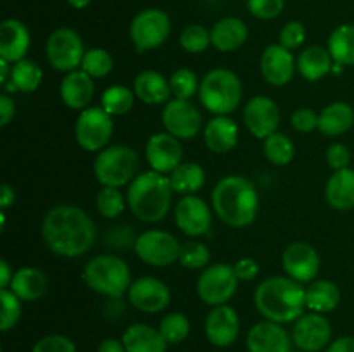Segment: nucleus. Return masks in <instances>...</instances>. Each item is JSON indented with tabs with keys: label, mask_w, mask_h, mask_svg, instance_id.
Listing matches in <instances>:
<instances>
[{
	"label": "nucleus",
	"mask_w": 354,
	"mask_h": 352,
	"mask_svg": "<svg viewBox=\"0 0 354 352\" xmlns=\"http://www.w3.org/2000/svg\"><path fill=\"white\" fill-rule=\"evenodd\" d=\"M239 331H241V320L237 311L228 304L213 307L204 321V333L207 342L214 347H230L237 340Z\"/></svg>",
	"instance_id": "20"
},
{
	"label": "nucleus",
	"mask_w": 354,
	"mask_h": 352,
	"mask_svg": "<svg viewBox=\"0 0 354 352\" xmlns=\"http://www.w3.org/2000/svg\"><path fill=\"white\" fill-rule=\"evenodd\" d=\"M292 344L304 352H318L328 347L332 340V324L324 314L304 313L294 321Z\"/></svg>",
	"instance_id": "14"
},
{
	"label": "nucleus",
	"mask_w": 354,
	"mask_h": 352,
	"mask_svg": "<svg viewBox=\"0 0 354 352\" xmlns=\"http://www.w3.org/2000/svg\"><path fill=\"white\" fill-rule=\"evenodd\" d=\"M140 159L135 148L128 145H109L97 152L93 161V175L102 186L121 188L130 185L138 176Z\"/></svg>",
	"instance_id": "7"
},
{
	"label": "nucleus",
	"mask_w": 354,
	"mask_h": 352,
	"mask_svg": "<svg viewBox=\"0 0 354 352\" xmlns=\"http://www.w3.org/2000/svg\"><path fill=\"white\" fill-rule=\"evenodd\" d=\"M204 144L214 154H227L239 141V126L232 117L214 116L203 130Z\"/></svg>",
	"instance_id": "25"
},
{
	"label": "nucleus",
	"mask_w": 354,
	"mask_h": 352,
	"mask_svg": "<svg viewBox=\"0 0 354 352\" xmlns=\"http://www.w3.org/2000/svg\"><path fill=\"white\" fill-rule=\"evenodd\" d=\"M239 282L241 280L235 275L234 266L225 262L211 264L197 278V295L207 306H223L235 295Z\"/></svg>",
	"instance_id": "8"
},
{
	"label": "nucleus",
	"mask_w": 354,
	"mask_h": 352,
	"mask_svg": "<svg viewBox=\"0 0 354 352\" xmlns=\"http://www.w3.org/2000/svg\"><path fill=\"white\" fill-rule=\"evenodd\" d=\"M327 352H354V337H341L332 342Z\"/></svg>",
	"instance_id": "53"
},
{
	"label": "nucleus",
	"mask_w": 354,
	"mask_h": 352,
	"mask_svg": "<svg viewBox=\"0 0 354 352\" xmlns=\"http://www.w3.org/2000/svg\"><path fill=\"white\" fill-rule=\"evenodd\" d=\"M85 52L82 37L71 28H57L52 31L45 47L48 64L61 72L80 69Z\"/></svg>",
	"instance_id": "11"
},
{
	"label": "nucleus",
	"mask_w": 354,
	"mask_h": 352,
	"mask_svg": "<svg viewBox=\"0 0 354 352\" xmlns=\"http://www.w3.org/2000/svg\"><path fill=\"white\" fill-rule=\"evenodd\" d=\"M211 261V252L207 248L206 244L197 240H189L185 244H182L180 248L178 262L185 269H204L207 268Z\"/></svg>",
	"instance_id": "42"
},
{
	"label": "nucleus",
	"mask_w": 354,
	"mask_h": 352,
	"mask_svg": "<svg viewBox=\"0 0 354 352\" xmlns=\"http://www.w3.org/2000/svg\"><path fill=\"white\" fill-rule=\"evenodd\" d=\"M135 254L138 255L142 262L156 268H166L173 262H178L180 255V242L175 235L165 230H147L133 244Z\"/></svg>",
	"instance_id": "12"
},
{
	"label": "nucleus",
	"mask_w": 354,
	"mask_h": 352,
	"mask_svg": "<svg viewBox=\"0 0 354 352\" xmlns=\"http://www.w3.org/2000/svg\"><path fill=\"white\" fill-rule=\"evenodd\" d=\"M31 352H76V347L71 338H68L66 335L52 333L41 337L33 345Z\"/></svg>",
	"instance_id": "46"
},
{
	"label": "nucleus",
	"mask_w": 354,
	"mask_h": 352,
	"mask_svg": "<svg viewBox=\"0 0 354 352\" xmlns=\"http://www.w3.org/2000/svg\"><path fill=\"white\" fill-rule=\"evenodd\" d=\"M325 159H327V164L330 166V169L341 171V169H348L351 164V152L344 144H332L327 148Z\"/></svg>",
	"instance_id": "50"
},
{
	"label": "nucleus",
	"mask_w": 354,
	"mask_h": 352,
	"mask_svg": "<svg viewBox=\"0 0 354 352\" xmlns=\"http://www.w3.org/2000/svg\"><path fill=\"white\" fill-rule=\"evenodd\" d=\"M16 202V192H14L12 186L9 183H3L2 185V199H0V206H2V211L9 209L10 206H14Z\"/></svg>",
	"instance_id": "56"
},
{
	"label": "nucleus",
	"mask_w": 354,
	"mask_h": 352,
	"mask_svg": "<svg viewBox=\"0 0 354 352\" xmlns=\"http://www.w3.org/2000/svg\"><path fill=\"white\" fill-rule=\"evenodd\" d=\"M334 66L335 62L328 48L318 47V45L304 48L297 57V71L304 79L311 83L325 78L334 69Z\"/></svg>",
	"instance_id": "32"
},
{
	"label": "nucleus",
	"mask_w": 354,
	"mask_h": 352,
	"mask_svg": "<svg viewBox=\"0 0 354 352\" xmlns=\"http://www.w3.org/2000/svg\"><path fill=\"white\" fill-rule=\"evenodd\" d=\"M244 124L252 137L265 140L277 131L280 124V110L270 97H252L244 107Z\"/></svg>",
	"instance_id": "18"
},
{
	"label": "nucleus",
	"mask_w": 354,
	"mask_h": 352,
	"mask_svg": "<svg viewBox=\"0 0 354 352\" xmlns=\"http://www.w3.org/2000/svg\"><path fill=\"white\" fill-rule=\"evenodd\" d=\"M135 99H137V95H135L133 90L123 85H113L104 90V93L100 95V107L113 117L124 116L131 110Z\"/></svg>",
	"instance_id": "37"
},
{
	"label": "nucleus",
	"mask_w": 354,
	"mask_h": 352,
	"mask_svg": "<svg viewBox=\"0 0 354 352\" xmlns=\"http://www.w3.org/2000/svg\"><path fill=\"white\" fill-rule=\"evenodd\" d=\"M161 121L165 130L178 140H190L203 128V114L190 100L171 99L165 104Z\"/></svg>",
	"instance_id": "13"
},
{
	"label": "nucleus",
	"mask_w": 354,
	"mask_h": 352,
	"mask_svg": "<svg viewBox=\"0 0 354 352\" xmlns=\"http://www.w3.org/2000/svg\"><path fill=\"white\" fill-rule=\"evenodd\" d=\"M47 276L41 269L33 268V266H24L14 271V278L10 282L9 289L19 297L23 302H35L41 299L47 292Z\"/></svg>",
	"instance_id": "29"
},
{
	"label": "nucleus",
	"mask_w": 354,
	"mask_h": 352,
	"mask_svg": "<svg viewBox=\"0 0 354 352\" xmlns=\"http://www.w3.org/2000/svg\"><path fill=\"white\" fill-rule=\"evenodd\" d=\"M325 199L332 209H354V169L334 171L325 185Z\"/></svg>",
	"instance_id": "30"
},
{
	"label": "nucleus",
	"mask_w": 354,
	"mask_h": 352,
	"mask_svg": "<svg viewBox=\"0 0 354 352\" xmlns=\"http://www.w3.org/2000/svg\"><path fill=\"white\" fill-rule=\"evenodd\" d=\"M30 45L31 37L26 24L14 17L2 21L0 24V59L14 64L26 57Z\"/></svg>",
	"instance_id": "24"
},
{
	"label": "nucleus",
	"mask_w": 354,
	"mask_h": 352,
	"mask_svg": "<svg viewBox=\"0 0 354 352\" xmlns=\"http://www.w3.org/2000/svg\"><path fill=\"white\" fill-rule=\"evenodd\" d=\"M16 114V104L7 93L0 95V126H7Z\"/></svg>",
	"instance_id": "52"
},
{
	"label": "nucleus",
	"mask_w": 354,
	"mask_h": 352,
	"mask_svg": "<svg viewBox=\"0 0 354 352\" xmlns=\"http://www.w3.org/2000/svg\"><path fill=\"white\" fill-rule=\"evenodd\" d=\"M95 204L100 216L107 217V219L120 217L123 214L124 206H128L123 192L120 188H114V186H102L97 193Z\"/></svg>",
	"instance_id": "39"
},
{
	"label": "nucleus",
	"mask_w": 354,
	"mask_h": 352,
	"mask_svg": "<svg viewBox=\"0 0 354 352\" xmlns=\"http://www.w3.org/2000/svg\"><path fill=\"white\" fill-rule=\"evenodd\" d=\"M292 337L275 321H259L249 330L245 345L249 352H289Z\"/></svg>",
	"instance_id": "22"
},
{
	"label": "nucleus",
	"mask_w": 354,
	"mask_h": 352,
	"mask_svg": "<svg viewBox=\"0 0 354 352\" xmlns=\"http://www.w3.org/2000/svg\"><path fill=\"white\" fill-rule=\"evenodd\" d=\"M180 45L189 54H203L211 45V31L203 24H189L180 35Z\"/></svg>",
	"instance_id": "45"
},
{
	"label": "nucleus",
	"mask_w": 354,
	"mask_h": 352,
	"mask_svg": "<svg viewBox=\"0 0 354 352\" xmlns=\"http://www.w3.org/2000/svg\"><path fill=\"white\" fill-rule=\"evenodd\" d=\"M169 183L173 192L180 195H196L206 183V173L197 162H182L173 173H169Z\"/></svg>",
	"instance_id": "34"
},
{
	"label": "nucleus",
	"mask_w": 354,
	"mask_h": 352,
	"mask_svg": "<svg viewBox=\"0 0 354 352\" xmlns=\"http://www.w3.org/2000/svg\"><path fill=\"white\" fill-rule=\"evenodd\" d=\"M320 254L308 242H292L282 254V268L289 278L311 283L320 271Z\"/></svg>",
	"instance_id": "15"
},
{
	"label": "nucleus",
	"mask_w": 354,
	"mask_h": 352,
	"mask_svg": "<svg viewBox=\"0 0 354 352\" xmlns=\"http://www.w3.org/2000/svg\"><path fill=\"white\" fill-rule=\"evenodd\" d=\"M263 152H265V157L268 159V162H272L273 166H287L292 162L296 147L287 135L275 131L263 140Z\"/></svg>",
	"instance_id": "38"
},
{
	"label": "nucleus",
	"mask_w": 354,
	"mask_h": 352,
	"mask_svg": "<svg viewBox=\"0 0 354 352\" xmlns=\"http://www.w3.org/2000/svg\"><path fill=\"white\" fill-rule=\"evenodd\" d=\"M182 144L168 131L154 133L145 144V159L152 171L169 175L182 164Z\"/></svg>",
	"instance_id": "19"
},
{
	"label": "nucleus",
	"mask_w": 354,
	"mask_h": 352,
	"mask_svg": "<svg viewBox=\"0 0 354 352\" xmlns=\"http://www.w3.org/2000/svg\"><path fill=\"white\" fill-rule=\"evenodd\" d=\"M199 79L192 69H176L171 76H169V88H171V95L175 99L190 100L196 93H199Z\"/></svg>",
	"instance_id": "43"
},
{
	"label": "nucleus",
	"mask_w": 354,
	"mask_h": 352,
	"mask_svg": "<svg viewBox=\"0 0 354 352\" xmlns=\"http://www.w3.org/2000/svg\"><path fill=\"white\" fill-rule=\"evenodd\" d=\"M290 124L299 133H311L318 128V114L310 107H299L290 116Z\"/></svg>",
	"instance_id": "49"
},
{
	"label": "nucleus",
	"mask_w": 354,
	"mask_h": 352,
	"mask_svg": "<svg viewBox=\"0 0 354 352\" xmlns=\"http://www.w3.org/2000/svg\"><path fill=\"white\" fill-rule=\"evenodd\" d=\"M304 40H306V28L301 21H289L280 31L279 43L290 52L299 48L304 43Z\"/></svg>",
	"instance_id": "47"
},
{
	"label": "nucleus",
	"mask_w": 354,
	"mask_h": 352,
	"mask_svg": "<svg viewBox=\"0 0 354 352\" xmlns=\"http://www.w3.org/2000/svg\"><path fill=\"white\" fill-rule=\"evenodd\" d=\"M23 300L16 295L10 289L0 290V304H2V314H0V330L9 331L19 323L23 314Z\"/></svg>",
	"instance_id": "44"
},
{
	"label": "nucleus",
	"mask_w": 354,
	"mask_h": 352,
	"mask_svg": "<svg viewBox=\"0 0 354 352\" xmlns=\"http://www.w3.org/2000/svg\"><path fill=\"white\" fill-rule=\"evenodd\" d=\"M12 278H14V271L10 269L9 262H7L6 259H2V261H0V290L9 289Z\"/></svg>",
	"instance_id": "55"
},
{
	"label": "nucleus",
	"mask_w": 354,
	"mask_h": 352,
	"mask_svg": "<svg viewBox=\"0 0 354 352\" xmlns=\"http://www.w3.org/2000/svg\"><path fill=\"white\" fill-rule=\"evenodd\" d=\"M234 269L241 282H252L259 275V262L254 257H241L234 264Z\"/></svg>",
	"instance_id": "51"
},
{
	"label": "nucleus",
	"mask_w": 354,
	"mask_h": 352,
	"mask_svg": "<svg viewBox=\"0 0 354 352\" xmlns=\"http://www.w3.org/2000/svg\"><path fill=\"white\" fill-rule=\"evenodd\" d=\"M354 124V109L348 102H332L318 114V130L325 137H341Z\"/></svg>",
	"instance_id": "31"
},
{
	"label": "nucleus",
	"mask_w": 354,
	"mask_h": 352,
	"mask_svg": "<svg viewBox=\"0 0 354 352\" xmlns=\"http://www.w3.org/2000/svg\"><path fill=\"white\" fill-rule=\"evenodd\" d=\"M175 223L189 237H203L213 224V214L206 200L197 195H183L175 206Z\"/></svg>",
	"instance_id": "17"
},
{
	"label": "nucleus",
	"mask_w": 354,
	"mask_h": 352,
	"mask_svg": "<svg viewBox=\"0 0 354 352\" xmlns=\"http://www.w3.org/2000/svg\"><path fill=\"white\" fill-rule=\"evenodd\" d=\"M211 204L216 216L230 228H245L258 216L259 195L245 176L228 175L214 185Z\"/></svg>",
	"instance_id": "3"
},
{
	"label": "nucleus",
	"mask_w": 354,
	"mask_h": 352,
	"mask_svg": "<svg viewBox=\"0 0 354 352\" xmlns=\"http://www.w3.org/2000/svg\"><path fill=\"white\" fill-rule=\"evenodd\" d=\"M133 92L138 100L149 104V106H162V104L169 102V97H171L169 79L152 69L142 71L135 76Z\"/></svg>",
	"instance_id": "26"
},
{
	"label": "nucleus",
	"mask_w": 354,
	"mask_h": 352,
	"mask_svg": "<svg viewBox=\"0 0 354 352\" xmlns=\"http://www.w3.org/2000/svg\"><path fill=\"white\" fill-rule=\"evenodd\" d=\"M171 21L161 9H144L131 19L130 38L137 52L159 48L169 37Z\"/></svg>",
	"instance_id": "10"
},
{
	"label": "nucleus",
	"mask_w": 354,
	"mask_h": 352,
	"mask_svg": "<svg viewBox=\"0 0 354 352\" xmlns=\"http://www.w3.org/2000/svg\"><path fill=\"white\" fill-rule=\"evenodd\" d=\"M254 306L265 320L294 323L306 309V289L289 276H270L256 286Z\"/></svg>",
	"instance_id": "2"
},
{
	"label": "nucleus",
	"mask_w": 354,
	"mask_h": 352,
	"mask_svg": "<svg viewBox=\"0 0 354 352\" xmlns=\"http://www.w3.org/2000/svg\"><path fill=\"white\" fill-rule=\"evenodd\" d=\"M113 131V116L107 114L100 106L80 110L75 124V137L83 150L100 152L109 147Z\"/></svg>",
	"instance_id": "9"
},
{
	"label": "nucleus",
	"mask_w": 354,
	"mask_h": 352,
	"mask_svg": "<svg viewBox=\"0 0 354 352\" xmlns=\"http://www.w3.org/2000/svg\"><path fill=\"white\" fill-rule=\"evenodd\" d=\"M159 331L168 345H176L189 337L190 321L183 313H169L159 323Z\"/></svg>",
	"instance_id": "41"
},
{
	"label": "nucleus",
	"mask_w": 354,
	"mask_h": 352,
	"mask_svg": "<svg viewBox=\"0 0 354 352\" xmlns=\"http://www.w3.org/2000/svg\"><path fill=\"white\" fill-rule=\"evenodd\" d=\"M327 48L339 66L354 68V24H341L330 33Z\"/></svg>",
	"instance_id": "35"
},
{
	"label": "nucleus",
	"mask_w": 354,
	"mask_h": 352,
	"mask_svg": "<svg viewBox=\"0 0 354 352\" xmlns=\"http://www.w3.org/2000/svg\"><path fill=\"white\" fill-rule=\"evenodd\" d=\"M341 302V290L330 280H315L306 286V309L311 313H332Z\"/></svg>",
	"instance_id": "33"
},
{
	"label": "nucleus",
	"mask_w": 354,
	"mask_h": 352,
	"mask_svg": "<svg viewBox=\"0 0 354 352\" xmlns=\"http://www.w3.org/2000/svg\"><path fill=\"white\" fill-rule=\"evenodd\" d=\"M83 282L100 295L120 299L131 286V273L127 262L113 254H100L90 259L82 273Z\"/></svg>",
	"instance_id": "5"
},
{
	"label": "nucleus",
	"mask_w": 354,
	"mask_h": 352,
	"mask_svg": "<svg viewBox=\"0 0 354 352\" xmlns=\"http://www.w3.org/2000/svg\"><path fill=\"white\" fill-rule=\"evenodd\" d=\"M9 64L10 62L0 59V81L2 83L9 81V79H7V75H10V69H12V68H9Z\"/></svg>",
	"instance_id": "57"
},
{
	"label": "nucleus",
	"mask_w": 354,
	"mask_h": 352,
	"mask_svg": "<svg viewBox=\"0 0 354 352\" xmlns=\"http://www.w3.org/2000/svg\"><path fill=\"white\" fill-rule=\"evenodd\" d=\"M259 68L266 83L273 86H283L292 79L297 69V61L294 59L292 52L280 43H273L263 50Z\"/></svg>",
	"instance_id": "21"
},
{
	"label": "nucleus",
	"mask_w": 354,
	"mask_h": 352,
	"mask_svg": "<svg viewBox=\"0 0 354 352\" xmlns=\"http://www.w3.org/2000/svg\"><path fill=\"white\" fill-rule=\"evenodd\" d=\"M97 352H127L123 340H116V338H106L99 344Z\"/></svg>",
	"instance_id": "54"
},
{
	"label": "nucleus",
	"mask_w": 354,
	"mask_h": 352,
	"mask_svg": "<svg viewBox=\"0 0 354 352\" xmlns=\"http://www.w3.org/2000/svg\"><path fill=\"white\" fill-rule=\"evenodd\" d=\"M113 68L114 61L106 48H90V50H86L85 55H83L82 66H80V69H83L93 79L106 78L113 71Z\"/></svg>",
	"instance_id": "40"
},
{
	"label": "nucleus",
	"mask_w": 354,
	"mask_h": 352,
	"mask_svg": "<svg viewBox=\"0 0 354 352\" xmlns=\"http://www.w3.org/2000/svg\"><path fill=\"white\" fill-rule=\"evenodd\" d=\"M173 193L168 176L151 169L128 185L127 202L135 217L144 223H159L169 213Z\"/></svg>",
	"instance_id": "4"
},
{
	"label": "nucleus",
	"mask_w": 354,
	"mask_h": 352,
	"mask_svg": "<svg viewBox=\"0 0 354 352\" xmlns=\"http://www.w3.org/2000/svg\"><path fill=\"white\" fill-rule=\"evenodd\" d=\"M289 352H304V351H301V349H290Z\"/></svg>",
	"instance_id": "59"
},
{
	"label": "nucleus",
	"mask_w": 354,
	"mask_h": 352,
	"mask_svg": "<svg viewBox=\"0 0 354 352\" xmlns=\"http://www.w3.org/2000/svg\"><path fill=\"white\" fill-rule=\"evenodd\" d=\"M128 300L137 311L145 314L162 313L169 306L171 292L162 280L154 276H142L131 283Z\"/></svg>",
	"instance_id": "16"
},
{
	"label": "nucleus",
	"mask_w": 354,
	"mask_h": 352,
	"mask_svg": "<svg viewBox=\"0 0 354 352\" xmlns=\"http://www.w3.org/2000/svg\"><path fill=\"white\" fill-rule=\"evenodd\" d=\"M127 352H166L168 342L161 335L159 328H152L151 324L135 323L124 330L123 337Z\"/></svg>",
	"instance_id": "28"
},
{
	"label": "nucleus",
	"mask_w": 354,
	"mask_h": 352,
	"mask_svg": "<svg viewBox=\"0 0 354 352\" xmlns=\"http://www.w3.org/2000/svg\"><path fill=\"white\" fill-rule=\"evenodd\" d=\"M10 79L14 88L19 90L23 93H31L41 85V79H44V71L38 66V62H35L33 59H21V61L14 62L10 66Z\"/></svg>",
	"instance_id": "36"
},
{
	"label": "nucleus",
	"mask_w": 354,
	"mask_h": 352,
	"mask_svg": "<svg viewBox=\"0 0 354 352\" xmlns=\"http://www.w3.org/2000/svg\"><path fill=\"white\" fill-rule=\"evenodd\" d=\"M97 228L88 213L78 206L59 204L41 221V238L48 251L61 257H80L95 244Z\"/></svg>",
	"instance_id": "1"
},
{
	"label": "nucleus",
	"mask_w": 354,
	"mask_h": 352,
	"mask_svg": "<svg viewBox=\"0 0 354 352\" xmlns=\"http://www.w3.org/2000/svg\"><path fill=\"white\" fill-rule=\"evenodd\" d=\"M59 93L66 107L73 110H83L90 107V102L95 95V79L86 75L83 69H75L66 72Z\"/></svg>",
	"instance_id": "23"
},
{
	"label": "nucleus",
	"mask_w": 354,
	"mask_h": 352,
	"mask_svg": "<svg viewBox=\"0 0 354 352\" xmlns=\"http://www.w3.org/2000/svg\"><path fill=\"white\" fill-rule=\"evenodd\" d=\"M248 37V24L239 17H223L211 28V45L220 52L239 50Z\"/></svg>",
	"instance_id": "27"
},
{
	"label": "nucleus",
	"mask_w": 354,
	"mask_h": 352,
	"mask_svg": "<svg viewBox=\"0 0 354 352\" xmlns=\"http://www.w3.org/2000/svg\"><path fill=\"white\" fill-rule=\"evenodd\" d=\"M66 2H68L73 9H85V7L90 6L92 0H66Z\"/></svg>",
	"instance_id": "58"
},
{
	"label": "nucleus",
	"mask_w": 354,
	"mask_h": 352,
	"mask_svg": "<svg viewBox=\"0 0 354 352\" xmlns=\"http://www.w3.org/2000/svg\"><path fill=\"white\" fill-rule=\"evenodd\" d=\"M283 0H248V9L258 19H275L283 10Z\"/></svg>",
	"instance_id": "48"
},
{
	"label": "nucleus",
	"mask_w": 354,
	"mask_h": 352,
	"mask_svg": "<svg viewBox=\"0 0 354 352\" xmlns=\"http://www.w3.org/2000/svg\"><path fill=\"white\" fill-rule=\"evenodd\" d=\"M197 95L207 113L214 116H228L241 104L242 81L230 69H211L201 79Z\"/></svg>",
	"instance_id": "6"
}]
</instances>
